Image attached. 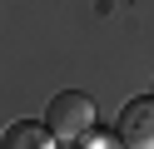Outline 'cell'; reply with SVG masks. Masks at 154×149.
<instances>
[{
  "label": "cell",
  "instance_id": "cell-1",
  "mask_svg": "<svg viewBox=\"0 0 154 149\" xmlns=\"http://www.w3.org/2000/svg\"><path fill=\"white\" fill-rule=\"evenodd\" d=\"M94 99L80 95V89H65V95L50 99V109H45V124H50L55 139H65V144H80L85 134H94Z\"/></svg>",
  "mask_w": 154,
  "mask_h": 149
},
{
  "label": "cell",
  "instance_id": "cell-2",
  "mask_svg": "<svg viewBox=\"0 0 154 149\" xmlns=\"http://www.w3.org/2000/svg\"><path fill=\"white\" fill-rule=\"evenodd\" d=\"M114 134H119L124 149H154V99H129V104L119 109V124H114Z\"/></svg>",
  "mask_w": 154,
  "mask_h": 149
},
{
  "label": "cell",
  "instance_id": "cell-3",
  "mask_svg": "<svg viewBox=\"0 0 154 149\" xmlns=\"http://www.w3.org/2000/svg\"><path fill=\"white\" fill-rule=\"evenodd\" d=\"M5 149H55V134L40 119H15L5 129Z\"/></svg>",
  "mask_w": 154,
  "mask_h": 149
},
{
  "label": "cell",
  "instance_id": "cell-4",
  "mask_svg": "<svg viewBox=\"0 0 154 149\" xmlns=\"http://www.w3.org/2000/svg\"><path fill=\"white\" fill-rule=\"evenodd\" d=\"M80 149H124V144H119V134L109 139V134H100V129H94V134H85V139H80Z\"/></svg>",
  "mask_w": 154,
  "mask_h": 149
}]
</instances>
